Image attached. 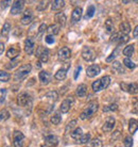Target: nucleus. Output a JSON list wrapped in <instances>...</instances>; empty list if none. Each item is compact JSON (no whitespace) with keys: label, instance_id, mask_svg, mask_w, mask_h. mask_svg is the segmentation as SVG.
<instances>
[{"label":"nucleus","instance_id":"1","mask_svg":"<svg viewBox=\"0 0 138 147\" xmlns=\"http://www.w3.org/2000/svg\"><path fill=\"white\" fill-rule=\"evenodd\" d=\"M111 83V77L109 76H104L102 77L101 79L94 81L91 84V88H92V91L94 92H100L102 90L106 88Z\"/></svg>","mask_w":138,"mask_h":147},{"label":"nucleus","instance_id":"2","mask_svg":"<svg viewBox=\"0 0 138 147\" xmlns=\"http://www.w3.org/2000/svg\"><path fill=\"white\" fill-rule=\"evenodd\" d=\"M97 110H98V103L96 101H91L88 103L87 107L85 108L83 112L80 114V118L81 119H88L97 112Z\"/></svg>","mask_w":138,"mask_h":147},{"label":"nucleus","instance_id":"3","mask_svg":"<svg viewBox=\"0 0 138 147\" xmlns=\"http://www.w3.org/2000/svg\"><path fill=\"white\" fill-rule=\"evenodd\" d=\"M31 69H32L31 64H23V65H21L18 69L15 71L14 79L16 81H21L22 79H25L31 73Z\"/></svg>","mask_w":138,"mask_h":147},{"label":"nucleus","instance_id":"4","mask_svg":"<svg viewBox=\"0 0 138 147\" xmlns=\"http://www.w3.org/2000/svg\"><path fill=\"white\" fill-rule=\"evenodd\" d=\"M96 51L89 46H84L83 49H82V58H83L85 61L87 62H92L94 59H96Z\"/></svg>","mask_w":138,"mask_h":147},{"label":"nucleus","instance_id":"5","mask_svg":"<svg viewBox=\"0 0 138 147\" xmlns=\"http://www.w3.org/2000/svg\"><path fill=\"white\" fill-rule=\"evenodd\" d=\"M17 103L20 107H28L32 105V98L28 93H21L17 97Z\"/></svg>","mask_w":138,"mask_h":147},{"label":"nucleus","instance_id":"6","mask_svg":"<svg viewBox=\"0 0 138 147\" xmlns=\"http://www.w3.org/2000/svg\"><path fill=\"white\" fill-rule=\"evenodd\" d=\"M35 55L40 59V62L46 63L49 60V50H48L46 47H43V46H38L35 51Z\"/></svg>","mask_w":138,"mask_h":147},{"label":"nucleus","instance_id":"7","mask_svg":"<svg viewBox=\"0 0 138 147\" xmlns=\"http://www.w3.org/2000/svg\"><path fill=\"white\" fill-rule=\"evenodd\" d=\"M23 141H25L23 133L19 130H15L13 133V145H14V147H22L23 146Z\"/></svg>","mask_w":138,"mask_h":147},{"label":"nucleus","instance_id":"8","mask_svg":"<svg viewBox=\"0 0 138 147\" xmlns=\"http://www.w3.org/2000/svg\"><path fill=\"white\" fill-rule=\"evenodd\" d=\"M120 88H122V91L127 92L130 94H138V84L137 83H120Z\"/></svg>","mask_w":138,"mask_h":147},{"label":"nucleus","instance_id":"9","mask_svg":"<svg viewBox=\"0 0 138 147\" xmlns=\"http://www.w3.org/2000/svg\"><path fill=\"white\" fill-rule=\"evenodd\" d=\"M73 102H74V99L72 98V96L67 97V98L61 103V106H60V111H61L62 113H67V112L70 110L71 105H72Z\"/></svg>","mask_w":138,"mask_h":147},{"label":"nucleus","instance_id":"10","mask_svg":"<svg viewBox=\"0 0 138 147\" xmlns=\"http://www.w3.org/2000/svg\"><path fill=\"white\" fill-rule=\"evenodd\" d=\"M70 57H71V50H70L68 47H63L58 50V58L60 61L64 62V61H66V60H68Z\"/></svg>","mask_w":138,"mask_h":147},{"label":"nucleus","instance_id":"11","mask_svg":"<svg viewBox=\"0 0 138 147\" xmlns=\"http://www.w3.org/2000/svg\"><path fill=\"white\" fill-rule=\"evenodd\" d=\"M100 73H101V67L99 66V65H97V64H92L90 66H88L87 69H86V75L89 78L96 77Z\"/></svg>","mask_w":138,"mask_h":147},{"label":"nucleus","instance_id":"12","mask_svg":"<svg viewBox=\"0 0 138 147\" xmlns=\"http://www.w3.org/2000/svg\"><path fill=\"white\" fill-rule=\"evenodd\" d=\"M45 144L47 147H55L58 144V138L54 134H49L45 138Z\"/></svg>","mask_w":138,"mask_h":147},{"label":"nucleus","instance_id":"13","mask_svg":"<svg viewBox=\"0 0 138 147\" xmlns=\"http://www.w3.org/2000/svg\"><path fill=\"white\" fill-rule=\"evenodd\" d=\"M32 19H33L32 11L28 9V10H25V11L23 12V14H22V17H21V19H20V22H21L22 25L27 26V25H30V24L32 22Z\"/></svg>","mask_w":138,"mask_h":147},{"label":"nucleus","instance_id":"14","mask_svg":"<svg viewBox=\"0 0 138 147\" xmlns=\"http://www.w3.org/2000/svg\"><path fill=\"white\" fill-rule=\"evenodd\" d=\"M115 118L114 117H109L105 121V123L103 124L102 126V131H104V132H109V131H112L115 127Z\"/></svg>","mask_w":138,"mask_h":147},{"label":"nucleus","instance_id":"15","mask_svg":"<svg viewBox=\"0 0 138 147\" xmlns=\"http://www.w3.org/2000/svg\"><path fill=\"white\" fill-rule=\"evenodd\" d=\"M23 5H25V2L23 1H15L13 5H12L11 9V14L12 15H17L20 14L23 10Z\"/></svg>","mask_w":138,"mask_h":147},{"label":"nucleus","instance_id":"16","mask_svg":"<svg viewBox=\"0 0 138 147\" xmlns=\"http://www.w3.org/2000/svg\"><path fill=\"white\" fill-rule=\"evenodd\" d=\"M34 40L31 38V37H28L27 40H25V52L27 55H33L34 52Z\"/></svg>","mask_w":138,"mask_h":147},{"label":"nucleus","instance_id":"17","mask_svg":"<svg viewBox=\"0 0 138 147\" xmlns=\"http://www.w3.org/2000/svg\"><path fill=\"white\" fill-rule=\"evenodd\" d=\"M82 7H76L72 11V14H71V22L72 24H76L78 22H80L81 17H82Z\"/></svg>","mask_w":138,"mask_h":147},{"label":"nucleus","instance_id":"18","mask_svg":"<svg viewBox=\"0 0 138 147\" xmlns=\"http://www.w3.org/2000/svg\"><path fill=\"white\" fill-rule=\"evenodd\" d=\"M38 78H40V81L42 84H48L51 81V75L50 73H48L46 70H42L38 75Z\"/></svg>","mask_w":138,"mask_h":147},{"label":"nucleus","instance_id":"19","mask_svg":"<svg viewBox=\"0 0 138 147\" xmlns=\"http://www.w3.org/2000/svg\"><path fill=\"white\" fill-rule=\"evenodd\" d=\"M65 7V1L64 0H54L51 2V10L52 11H58Z\"/></svg>","mask_w":138,"mask_h":147},{"label":"nucleus","instance_id":"20","mask_svg":"<svg viewBox=\"0 0 138 147\" xmlns=\"http://www.w3.org/2000/svg\"><path fill=\"white\" fill-rule=\"evenodd\" d=\"M120 33L124 34V35H127V34L131 32V26L127 22H122L119 26Z\"/></svg>","mask_w":138,"mask_h":147},{"label":"nucleus","instance_id":"21","mask_svg":"<svg viewBox=\"0 0 138 147\" xmlns=\"http://www.w3.org/2000/svg\"><path fill=\"white\" fill-rule=\"evenodd\" d=\"M19 55H20L19 49H17V48H14V47H11L7 51V57L9 58V59H12V60H15Z\"/></svg>","mask_w":138,"mask_h":147},{"label":"nucleus","instance_id":"22","mask_svg":"<svg viewBox=\"0 0 138 147\" xmlns=\"http://www.w3.org/2000/svg\"><path fill=\"white\" fill-rule=\"evenodd\" d=\"M55 20L58 24L60 27H63L66 25V15L63 12H58L55 14Z\"/></svg>","mask_w":138,"mask_h":147},{"label":"nucleus","instance_id":"23","mask_svg":"<svg viewBox=\"0 0 138 147\" xmlns=\"http://www.w3.org/2000/svg\"><path fill=\"white\" fill-rule=\"evenodd\" d=\"M67 69H68V67L67 68H60V69L56 71V74H55V79L58 81H62L64 80L66 78V76H67Z\"/></svg>","mask_w":138,"mask_h":147},{"label":"nucleus","instance_id":"24","mask_svg":"<svg viewBox=\"0 0 138 147\" xmlns=\"http://www.w3.org/2000/svg\"><path fill=\"white\" fill-rule=\"evenodd\" d=\"M76 94L78 97H84V96L87 94V86L86 84H80L76 88Z\"/></svg>","mask_w":138,"mask_h":147},{"label":"nucleus","instance_id":"25","mask_svg":"<svg viewBox=\"0 0 138 147\" xmlns=\"http://www.w3.org/2000/svg\"><path fill=\"white\" fill-rule=\"evenodd\" d=\"M138 129V121L135 118H132L129 121V131L131 133H135Z\"/></svg>","mask_w":138,"mask_h":147},{"label":"nucleus","instance_id":"26","mask_svg":"<svg viewBox=\"0 0 138 147\" xmlns=\"http://www.w3.org/2000/svg\"><path fill=\"white\" fill-rule=\"evenodd\" d=\"M60 28L61 27L58 26V25H50V26L47 28V32H48V35H56V34L60 32Z\"/></svg>","mask_w":138,"mask_h":147},{"label":"nucleus","instance_id":"27","mask_svg":"<svg viewBox=\"0 0 138 147\" xmlns=\"http://www.w3.org/2000/svg\"><path fill=\"white\" fill-rule=\"evenodd\" d=\"M70 134H71V138H72L73 140H76L78 142L82 138V136H83V130H82V128H76Z\"/></svg>","mask_w":138,"mask_h":147},{"label":"nucleus","instance_id":"28","mask_svg":"<svg viewBox=\"0 0 138 147\" xmlns=\"http://www.w3.org/2000/svg\"><path fill=\"white\" fill-rule=\"evenodd\" d=\"M112 68H113V70L115 71V73H119V74H124L125 71H124V68L123 66H122V64L120 62H118V61H115V62L113 63V65H112Z\"/></svg>","mask_w":138,"mask_h":147},{"label":"nucleus","instance_id":"29","mask_svg":"<svg viewBox=\"0 0 138 147\" xmlns=\"http://www.w3.org/2000/svg\"><path fill=\"white\" fill-rule=\"evenodd\" d=\"M104 28H105V31L107 33H113L114 32V24L113 20L111 18L106 19L105 24H104Z\"/></svg>","mask_w":138,"mask_h":147},{"label":"nucleus","instance_id":"30","mask_svg":"<svg viewBox=\"0 0 138 147\" xmlns=\"http://www.w3.org/2000/svg\"><path fill=\"white\" fill-rule=\"evenodd\" d=\"M123 55L127 58H131L132 55H134V46L133 45H129L123 49Z\"/></svg>","mask_w":138,"mask_h":147},{"label":"nucleus","instance_id":"31","mask_svg":"<svg viewBox=\"0 0 138 147\" xmlns=\"http://www.w3.org/2000/svg\"><path fill=\"white\" fill-rule=\"evenodd\" d=\"M50 121L53 125H58V124L61 123V121H62V116H61L60 112H55V113L52 115V117H51Z\"/></svg>","mask_w":138,"mask_h":147},{"label":"nucleus","instance_id":"32","mask_svg":"<svg viewBox=\"0 0 138 147\" xmlns=\"http://www.w3.org/2000/svg\"><path fill=\"white\" fill-rule=\"evenodd\" d=\"M76 119H72V121H70L67 124V126H66V128H65V131L66 133H71L74 130V127H76Z\"/></svg>","mask_w":138,"mask_h":147},{"label":"nucleus","instance_id":"33","mask_svg":"<svg viewBox=\"0 0 138 147\" xmlns=\"http://www.w3.org/2000/svg\"><path fill=\"white\" fill-rule=\"evenodd\" d=\"M102 146H103V143H102V141L100 139H98V138L91 140L87 145V147H102Z\"/></svg>","mask_w":138,"mask_h":147},{"label":"nucleus","instance_id":"34","mask_svg":"<svg viewBox=\"0 0 138 147\" xmlns=\"http://www.w3.org/2000/svg\"><path fill=\"white\" fill-rule=\"evenodd\" d=\"M94 11H96V9H94V5H89L87 7V12H86V14L84 16V18L85 19H89L91 18L94 14Z\"/></svg>","mask_w":138,"mask_h":147},{"label":"nucleus","instance_id":"35","mask_svg":"<svg viewBox=\"0 0 138 147\" xmlns=\"http://www.w3.org/2000/svg\"><path fill=\"white\" fill-rule=\"evenodd\" d=\"M10 118V112L7 110V109H2L0 110V121H7Z\"/></svg>","mask_w":138,"mask_h":147},{"label":"nucleus","instance_id":"36","mask_svg":"<svg viewBox=\"0 0 138 147\" xmlns=\"http://www.w3.org/2000/svg\"><path fill=\"white\" fill-rule=\"evenodd\" d=\"M10 31H11V25L9 24V22H5L2 27V30H1V34L3 35L4 37L7 36L9 33H10Z\"/></svg>","mask_w":138,"mask_h":147},{"label":"nucleus","instance_id":"37","mask_svg":"<svg viewBox=\"0 0 138 147\" xmlns=\"http://www.w3.org/2000/svg\"><path fill=\"white\" fill-rule=\"evenodd\" d=\"M11 79V75L7 71H3V70H1L0 71V81L1 82H7V81Z\"/></svg>","mask_w":138,"mask_h":147},{"label":"nucleus","instance_id":"38","mask_svg":"<svg viewBox=\"0 0 138 147\" xmlns=\"http://www.w3.org/2000/svg\"><path fill=\"white\" fill-rule=\"evenodd\" d=\"M122 35H123V34L118 33V32L113 33V35H112V37H111V42H112V43H116V44L119 45V42H120V40H121Z\"/></svg>","mask_w":138,"mask_h":147},{"label":"nucleus","instance_id":"39","mask_svg":"<svg viewBox=\"0 0 138 147\" xmlns=\"http://www.w3.org/2000/svg\"><path fill=\"white\" fill-rule=\"evenodd\" d=\"M46 97H47L48 99H50L51 101H56V100L58 99V94L56 92H54V91H52V92H49L46 94Z\"/></svg>","mask_w":138,"mask_h":147},{"label":"nucleus","instance_id":"40","mask_svg":"<svg viewBox=\"0 0 138 147\" xmlns=\"http://www.w3.org/2000/svg\"><path fill=\"white\" fill-rule=\"evenodd\" d=\"M90 142V133H85L82 136L80 140L78 141V143L80 144H86V143H89Z\"/></svg>","mask_w":138,"mask_h":147},{"label":"nucleus","instance_id":"41","mask_svg":"<svg viewBox=\"0 0 138 147\" xmlns=\"http://www.w3.org/2000/svg\"><path fill=\"white\" fill-rule=\"evenodd\" d=\"M123 64H124V66H127V68H130V69H134L135 67H136V65H135L134 63L132 62L130 58H124Z\"/></svg>","mask_w":138,"mask_h":147},{"label":"nucleus","instance_id":"42","mask_svg":"<svg viewBox=\"0 0 138 147\" xmlns=\"http://www.w3.org/2000/svg\"><path fill=\"white\" fill-rule=\"evenodd\" d=\"M47 30V26H46V24H42L40 26V28H38V32H37V38L38 40H40V37H42V35L44 34V32Z\"/></svg>","mask_w":138,"mask_h":147},{"label":"nucleus","instance_id":"43","mask_svg":"<svg viewBox=\"0 0 138 147\" xmlns=\"http://www.w3.org/2000/svg\"><path fill=\"white\" fill-rule=\"evenodd\" d=\"M118 109V105L117 103H112L109 106H105L103 107V111L104 112H109V111H116Z\"/></svg>","mask_w":138,"mask_h":147},{"label":"nucleus","instance_id":"44","mask_svg":"<svg viewBox=\"0 0 138 147\" xmlns=\"http://www.w3.org/2000/svg\"><path fill=\"white\" fill-rule=\"evenodd\" d=\"M123 144L125 147H132L133 146V138L130 136H125V139L123 140Z\"/></svg>","mask_w":138,"mask_h":147},{"label":"nucleus","instance_id":"45","mask_svg":"<svg viewBox=\"0 0 138 147\" xmlns=\"http://www.w3.org/2000/svg\"><path fill=\"white\" fill-rule=\"evenodd\" d=\"M118 49H119V48H117V49H115V50H114V51L112 52V53H111V55L106 58V62H112V61H114V59L116 58L117 53H118Z\"/></svg>","mask_w":138,"mask_h":147},{"label":"nucleus","instance_id":"46","mask_svg":"<svg viewBox=\"0 0 138 147\" xmlns=\"http://www.w3.org/2000/svg\"><path fill=\"white\" fill-rule=\"evenodd\" d=\"M47 5H48V2H46V1H40V3H38V5L36 7L37 11H44V10H46Z\"/></svg>","mask_w":138,"mask_h":147},{"label":"nucleus","instance_id":"47","mask_svg":"<svg viewBox=\"0 0 138 147\" xmlns=\"http://www.w3.org/2000/svg\"><path fill=\"white\" fill-rule=\"evenodd\" d=\"M11 3V1H7V0H4V1H0V7L4 10V9H7L9 5Z\"/></svg>","mask_w":138,"mask_h":147},{"label":"nucleus","instance_id":"48","mask_svg":"<svg viewBox=\"0 0 138 147\" xmlns=\"http://www.w3.org/2000/svg\"><path fill=\"white\" fill-rule=\"evenodd\" d=\"M81 70H82V66H76V70H74V75H73L74 80L78 79V77H79V75H80V73H81Z\"/></svg>","mask_w":138,"mask_h":147},{"label":"nucleus","instance_id":"49","mask_svg":"<svg viewBox=\"0 0 138 147\" xmlns=\"http://www.w3.org/2000/svg\"><path fill=\"white\" fill-rule=\"evenodd\" d=\"M45 40H46L47 44H53V43H54V37L52 36V35H47L46 38H45Z\"/></svg>","mask_w":138,"mask_h":147},{"label":"nucleus","instance_id":"50","mask_svg":"<svg viewBox=\"0 0 138 147\" xmlns=\"http://www.w3.org/2000/svg\"><path fill=\"white\" fill-rule=\"evenodd\" d=\"M17 63H18V61H17L16 59L13 60V61L11 62V64H10V65H7V68H13L15 65H17Z\"/></svg>","mask_w":138,"mask_h":147},{"label":"nucleus","instance_id":"51","mask_svg":"<svg viewBox=\"0 0 138 147\" xmlns=\"http://www.w3.org/2000/svg\"><path fill=\"white\" fill-rule=\"evenodd\" d=\"M4 48H5V45H4V43H0V55L3 53Z\"/></svg>","mask_w":138,"mask_h":147},{"label":"nucleus","instance_id":"52","mask_svg":"<svg viewBox=\"0 0 138 147\" xmlns=\"http://www.w3.org/2000/svg\"><path fill=\"white\" fill-rule=\"evenodd\" d=\"M133 36H134V37H138V26L135 27L134 31H133Z\"/></svg>","mask_w":138,"mask_h":147},{"label":"nucleus","instance_id":"53","mask_svg":"<svg viewBox=\"0 0 138 147\" xmlns=\"http://www.w3.org/2000/svg\"><path fill=\"white\" fill-rule=\"evenodd\" d=\"M36 66H37V67H40V66H42V65H40V62H37Z\"/></svg>","mask_w":138,"mask_h":147},{"label":"nucleus","instance_id":"54","mask_svg":"<svg viewBox=\"0 0 138 147\" xmlns=\"http://www.w3.org/2000/svg\"><path fill=\"white\" fill-rule=\"evenodd\" d=\"M42 147H47V146H42Z\"/></svg>","mask_w":138,"mask_h":147}]
</instances>
